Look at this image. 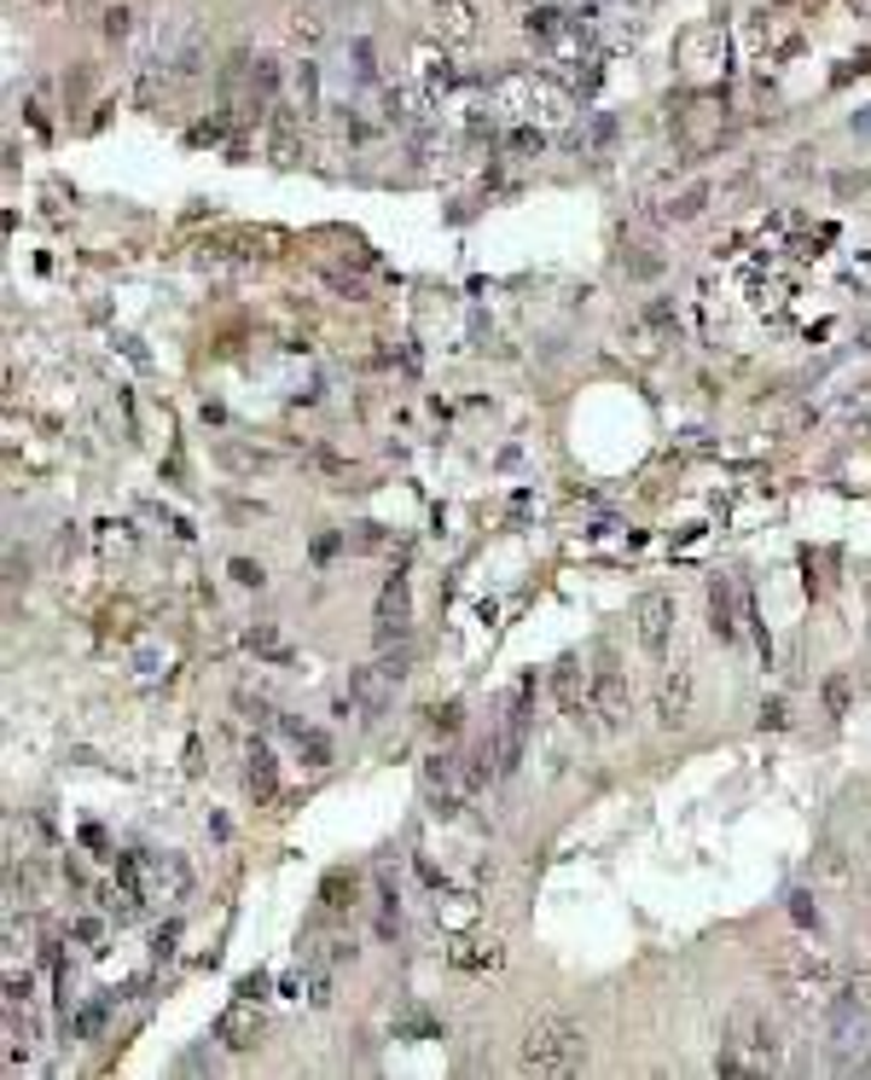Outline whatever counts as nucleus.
<instances>
[{
  "instance_id": "obj_1",
  "label": "nucleus",
  "mask_w": 871,
  "mask_h": 1080,
  "mask_svg": "<svg viewBox=\"0 0 871 1080\" xmlns=\"http://www.w3.org/2000/svg\"><path fill=\"white\" fill-rule=\"evenodd\" d=\"M779 1028L767 1022L755 1006H738L727 1017V1034H721V1058H714V1074H767L779 1069Z\"/></svg>"
},
{
  "instance_id": "obj_2",
  "label": "nucleus",
  "mask_w": 871,
  "mask_h": 1080,
  "mask_svg": "<svg viewBox=\"0 0 871 1080\" xmlns=\"http://www.w3.org/2000/svg\"><path fill=\"white\" fill-rule=\"evenodd\" d=\"M581 1063H587V1034H581V1022H570V1017H541V1022H529L523 1051H518V1069H523V1074H575Z\"/></svg>"
},
{
  "instance_id": "obj_3",
  "label": "nucleus",
  "mask_w": 871,
  "mask_h": 1080,
  "mask_svg": "<svg viewBox=\"0 0 871 1080\" xmlns=\"http://www.w3.org/2000/svg\"><path fill=\"white\" fill-rule=\"evenodd\" d=\"M117 878L134 883L140 900H174V894L192 889V871H187L181 854H128L117 866Z\"/></svg>"
},
{
  "instance_id": "obj_4",
  "label": "nucleus",
  "mask_w": 871,
  "mask_h": 1080,
  "mask_svg": "<svg viewBox=\"0 0 871 1080\" xmlns=\"http://www.w3.org/2000/svg\"><path fill=\"white\" fill-rule=\"evenodd\" d=\"M424 36L442 41V47L477 41V7H471V0H430V7H424Z\"/></svg>"
},
{
  "instance_id": "obj_5",
  "label": "nucleus",
  "mask_w": 871,
  "mask_h": 1080,
  "mask_svg": "<svg viewBox=\"0 0 871 1080\" xmlns=\"http://www.w3.org/2000/svg\"><path fill=\"white\" fill-rule=\"evenodd\" d=\"M669 628H674V604L662 599V593H645L633 604V633H639V651L645 657H669Z\"/></svg>"
},
{
  "instance_id": "obj_6",
  "label": "nucleus",
  "mask_w": 871,
  "mask_h": 1080,
  "mask_svg": "<svg viewBox=\"0 0 871 1080\" xmlns=\"http://www.w3.org/2000/svg\"><path fill=\"white\" fill-rule=\"evenodd\" d=\"M518 30H523V36H529L534 47H547V53H558V47H563V41L575 36V12L552 7V0H534V7H523Z\"/></svg>"
},
{
  "instance_id": "obj_7",
  "label": "nucleus",
  "mask_w": 871,
  "mask_h": 1080,
  "mask_svg": "<svg viewBox=\"0 0 871 1080\" xmlns=\"http://www.w3.org/2000/svg\"><path fill=\"white\" fill-rule=\"evenodd\" d=\"M401 680H407V657L396 651V657H383V662H372V668H361V674H354V703L378 714L383 703L396 698Z\"/></svg>"
},
{
  "instance_id": "obj_8",
  "label": "nucleus",
  "mask_w": 871,
  "mask_h": 1080,
  "mask_svg": "<svg viewBox=\"0 0 871 1080\" xmlns=\"http://www.w3.org/2000/svg\"><path fill=\"white\" fill-rule=\"evenodd\" d=\"M738 616H750L744 593H738V581L714 576V581H709V628H714V639H721V646H732V639H738Z\"/></svg>"
},
{
  "instance_id": "obj_9",
  "label": "nucleus",
  "mask_w": 871,
  "mask_h": 1080,
  "mask_svg": "<svg viewBox=\"0 0 871 1080\" xmlns=\"http://www.w3.org/2000/svg\"><path fill=\"white\" fill-rule=\"evenodd\" d=\"M552 698H558V709L563 714H587V709H593V680H587L581 674V662L575 657H563L558 668H552Z\"/></svg>"
},
{
  "instance_id": "obj_10",
  "label": "nucleus",
  "mask_w": 871,
  "mask_h": 1080,
  "mask_svg": "<svg viewBox=\"0 0 871 1080\" xmlns=\"http://www.w3.org/2000/svg\"><path fill=\"white\" fill-rule=\"evenodd\" d=\"M593 714L604 720V727H622V714H628V680H622V668H599L593 674Z\"/></svg>"
},
{
  "instance_id": "obj_11",
  "label": "nucleus",
  "mask_w": 871,
  "mask_h": 1080,
  "mask_svg": "<svg viewBox=\"0 0 871 1080\" xmlns=\"http://www.w3.org/2000/svg\"><path fill=\"white\" fill-rule=\"evenodd\" d=\"M790 982H797V993H837V964L825 953H813V947H797Z\"/></svg>"
},
{
  "instance_id": "obj_12",
  "label": "nucleus",
  "mask_w": 871,
  "mask_h": 1080,
  "mask_svg": "<svg viewBox=\"0 0 871 1080\" xmlns=\"http://www.w3.org/2000/svg\"><path fill=\"white\" fill-rule=\"evenodd\" d=\"M250 1006H256V999H239V1006L216 1022V1040L227 1051H244V1046H256V1034H262V1017H256Z\"/></svg>"
},
{
  "instance_id": "obj_13",
  "label": "nucleus",
  "mask_w": 871,
  "mask_h": 1080,
  "mask_svg": "<svg viewBox=\"0 0 871 1080\" xmlns=\"http://www.w3.org/2000/svg\"><path fill=\"white\" fill-rule=\"evenodd\" d=\"M685 709H691V674L674 668V674H662V686H657V720L662 727H680Z\"/></svg>"
},
{
  "instance_id": "obj_14",
  "label": "nucleus",
  "mask_w": 871,
  "mask_h": 1080,
  "mask_svg": "<svg viewBox=\"0 0 871 1080\" xmlns=\"http://www.w3.org/2000/svg\"><path fill=\"white\" fill-rule=\"evenodd\" d=\"M244 784H250L256 802H273V796H279V767H273V750H268V743H250V756H244Z\"/></svg>"
},
{
  "instance_id": "obj_15",
  "label": "nucleus",
  "mask_w": 871,
  "mask_h": 1080,
  "mask_svg": "<svg viewBox=\"0 0 871 1080\" xmlns=\"http://www.w3.org/2000/svg\"><path fill=\"white\" fill-rule=\"evenodd\" d=\"M459 970H500V959H505V947L494 941V936H465V941H459L453 947V953H448Z\"/></svg>"
},
{
  "instance_id": "obj_16",
  "label": "nucleus",
  "mask_w": 871,
  "mask_h": 1080,
  "mask_svg": "<svg viewBox=\"0 0 871 1080\" xmlns=\"http://www.w3.org/2000/svg\"><path fill=\"white\" fill-rule=\"evenodd\" d=\"M610 140H617V117H604V111H593V117H587L575 134H570V146L581 151V158H604Z\"/></svg>"
},
{
  "instance_id": "obj_17",
  "label": "nucleus",
  "mask_w": 871,
  "mask_h": 1080,
  "mask_svg": "<svg viewBox=\"0 0 871 1080\" xmlns=\"http://www.w3.org/2000/svg\"><path fill=\"white\" fill-rule=\"evenodd\" d=\"M396 633H407V587H401V576L378 593V639H396Z\"/></svg>"
},
{
  "instance_id": "obj_18",
  "label": "nucleus",
  "mask_w": 871,
  "mask_h": 1080,
  "mask_svg": "<svg viewBox=\"0 0 871 1080\" xmlns=\"http://www.w3.org/2000/svg\"><path fill=\"white\" fill-rule=\"evenodd\" d=\"M291 93H297V111L314 117V111H320V64L302 59V64L291 70Z\"/></svg>"
},
{
  "instance_id": "obj_19",
  "label": "nucleus",
  "mask_w": 871,
  "mask_h": 1080,
  "mask_svg": "<svg viewBox=\"0 0 871 1080\" xmlns=\"http://www.w3.org/2000/svg\"><path fill=\"white\" fill-rule=\"evenodd\" d=\"M244 646H250L256 657H286V646H279V628H273V622L250 628V633H244Z\"/></svg>"
},
{
  "instance_id": "obj_20",
  "label": "nucleus",
  "mask_w": 871,
  "mask_h": 1080,
  "mask_svg": "<svg viewBox=\"0 0 871 1080\" xmlns=\"http://www.w3.org/2000/svg\"><path fill=\"white\" fill-rule=\"evenodd\" d=\"M849 703H854L849 674H831V680H825V709H831V714H849Z\"/></svg>"
},
{
  "instance_id": "obj_21",
  "label": "nucleus",
  "mask_w": 871,
  "mask_h": 1080,
  "mask_svg": "<svg viewBox=\"0 0 871 1080\" xmlns=\"http://www.w3.org/2000/svg\"><path fill=\"white\" fill-rule=\"evenodd\" d=\"M703 198H709L703 187H691L685 198H674V203H669V210H662V221H691V216H698V210H703Z\"/></svg>"
},
{
  "instance_id": "obj_22",
  "label": "nucleus",
  "mask_w": 871,
  "mask_h": 1080,
  "mask_svg": "<svg viewBox=\"0 0 871 1080\" xmlns=\"http://www.w3.org/2000/svg\"><path fill=\"white\" fill-rule=\"evenodd\" d=\"M622 268H628L633 279H657V273H662V256H651V250H633V256H622Z\"/></svg>"
},
{
  "instance_id": "obj_23",
  "label": "nucleus",
  "mask_w": 871,
  "mask_h": 1080,
  "mask_svg": "<svg viewBox=\"0 0 871 1080\" xmlns=\"http://www.w3.org/2000/svg\"><path fill=\"white\" fill-rule=\"evenodd\" d=\"M349 59H354V82H378V64H372V41H354V47H349Z\"/></svg>"
},
{
  "instance_id": "obj_24",
  "label": "nucleus",
  "mask_w": 871,
  "mask_h": 1080,
  "mask_svg": "<svg viewBox=\"0 0 871 1080\" xmlns=\"http://www.w3.org/2000/svg\"><path fill=\"white\" fill-rule=\"evenodd\" d=\"M790 912H797L802 930H819V907H813V894H790Z\"/></svg>"
},
{
  "instance_id": "obj_25",
  "label": "nucleus",
  "mask_w": 871,
  "mask_h": 1080,
  "mask_svg": "<svg viewBox=\"0 0 871 1080\" xmlns=\"http://www.w3.org/2000/svg\"><path fill=\"white\" fill-rule=\"evenodd\" d=\"M128 30H134V12H128V7H111V12H106V36L122 41Z\"/></svg>"
},
{
  "instance_id": "obj_26",
  "label": "nucleus",
  "mask_w": 871,
  "mask_h": 1080,
  "mask_svg": "<svg viewBox=\"0 0 871 1080\" xmlns=\"http://www.w3.org/2000/svg\"><path fill=\"white\" fill-rule=\"evenodd\" d=\"M233 581H239V587H262L268 576H262V563H250V558H233Z\"/></svg>"
},
{
  "instance_id": "obj_27",
  "label": "nucleus",
  "mask_w": 871,
  "mask_h": 1080,
  "mask_svg": "<svg viewBox=\"0 0 871 1080\" xmlns=\"http://www.w3.org/2000/svg\"><path fill=\"white\" fill-rule=\"evenodd\" d=\"M430 727H436V732H459V703H442V709H430Z\"/></svg>"
},
{
  "instance_id": "obj_28",
  "label": "nucleus",
  "mask_w": 871,
  "mask_h": 1080,
  "mask_svg": "<svg viewBox=\"0 0 871 1080\" xmlns=\"http://www.w3.org/2000/svg\"><path fill=\"white\" fill-rule=\"evenodd\" d=\"M761 727H784V703H761Z\"/></svg>"
},
{
  "instance_id": "obj_29",
  "label": "nucleus",
  "mask_w": 871,
  "mask_h": 1080,
  "mask_svg": "<svg viewBox=\"0 0 871 1080\" xmlns=\"http://www.w3.org/2000/svg\"><path fill=\"white\" fill-rule=\"evenodd\" d=\"M518 7H534V0H518Z\"/></svg>"
}]
</instances>
